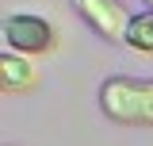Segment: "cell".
Here are the masks:
<instances>
[{
	"label": "cell",
	"mask_w": 153,
	"mask_h": 146,
	"mask_svg": "<svg viewBox=\"0 0 153 146\" xmlns=\"http://www.w3.org/2000/svg\"><path fill=\"white\" fill-rule=\"evenodd\" d=\"M4 42L12 54L23 58H42L57 50V27L42 16H31V12H16V16H4Z\"/></svg>",
	"instance_id": "7a4b0ae2"
},
{
	"label": "cell",
	"mask_w": 153,
	"mask_h": 146,
	"mask_svg": "<svg viewBox=\"0 0 153 146\" xmlns=\"http://www.w3.org/2000/svg\"><path fill=\"white\" fill-rule=\"evenodd\" d=\"M73 12L88 27H92L100 38L107 42H126V31H130V12L123 0H73Z\"/></svg>",
	"instance_id": "3957f363"
},
{
	"label": "cell",
	"mask_w": 153,
	"mask_h": 146,
	"mask_svg": "<svg viewBox=\"0 0 153 146\" xmlns=\"http://www.w3.org/2000/svg\"><path fill=\"white\" fill-rule=\"evenodd\" d=\"M100 111L126 127H153V77H107L100 85Z\"/></svg>",
	"instance_id": "6da1fadb"
},
{
	"label": "cell",
	"mask_w": 153,
	"mask_h": 146,
	"mask_svg": "<svg viewBox=\"0 0 153 146\" xmlns=\"http://www.w3.org/2000/svg\"><path fill=\"white\" fill-rule=\"evenodd\" d=\"M126 46L138 50V54H149V58H153V8L134 12L130 31H126Z\"/></svg>",
	"instance_id": "5b68a950"
},
{
	"label": "cell",
	"mask_w": 153,
	"mask_h": 146,
	"mask_svg": "<svg viewBox=\"0 0 153 146\" xmlns=\"http://www.w3.org/2000/svg\"><path fill=\"white\" fill-rule=\"evenodd\" d=\"M38 85V73L35 65H31V58L23 54H0V89L4 92H27Z\"/></svg>",
	"instance_id": "277c9868"
},
{
	"label": "cell",
	"mask_w": 153,
	"mask_h": 146,
	"mask_svg": "<svg viewBox=\"0 0 153 146\" xmlns=\"http://www.w3.org/2000/svg\"><path fill=\"white\" fill-rule=\"evenodd\" d=\"M146 8H153V0H146Z\"/></svg>",
	"instance_id": "8992f818"
}]
</instances>
